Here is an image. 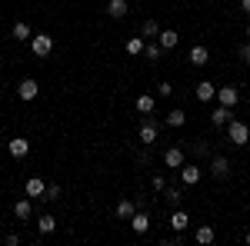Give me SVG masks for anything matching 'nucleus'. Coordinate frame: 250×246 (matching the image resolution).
Wrapping results in <instances>:
<instances>
[{
  "mask_svg": "<svg viewBox=\"0 0 250 246\" xmlns=\"http://www.w3.org/2000/svg\"><path fill=\"white\" fill-rule=\"evenodd\" d=\"M224 130H227V140H230L233 147H247V143H250V123H247V120L233 116Z\"/></svg>",
  "mask_w": 250,
  "mask_h": 246,
  "instance_id": "1",
  "label": "nucleus"
},
{
  "mask_svg": "<svg viewBox=\"0 0 250 246\" xmlns=\"http://www.w3.org/2000/svg\"><path fill=\"white\" fill-rule=\"evenodd\" d=\"M137 136H140V143H144V147H154L157 136H160V123H157L154 116H144V120H140V127H137Z\"/></svg>",
  "mask_w": 250,
  "mask_h": 246,
  "instance_id": "2",
  "label": "nucleus"
},
{
  "mask_svg": "<svg viewBox=\"0 0 250 246\" xmlns=\"http://www.w3.org/2000/svg\"><path fill=\"white\" fill-rule=\"evenodd\" d=\"M30 54L34 57H50L54 54V37L50 34H34L30 37Z\"/></svg>",
  "mask_w": 250,
  "mask_h": 246,
  "instance_id": "3",
  "label": "nucleus"
},
{
  "mask_svg": "<svg viewBox=\"0 0 250 246\" xmlns=\"http://www.w3.org/2000/svg\"><path fill=\"white\" fill-rule=\"evenodd\" d=\"M210 176L213 180H227V176H230V160L220 156V153H213L210 156Z\"/></svg>",
  "mask_w": 250,
  "mask_h": 246,
  "instance_id": "4",
  "label": "nucleus"
},
{
  "mask_svg": "<svg viewBox=\"0 0 250 246\" xmlns=\"http://www.w3.org/2000/svg\"><path fill=\"white\" fill-rule=\"evenodd\" d=\"M200 180H204V170H200L197 163H184V167H180V183H184V187H197Z\"/></svg>",
  "mask_w": 250,
  "mask_h": 246,
  "instance_id": "5",
  "label": "nucleus"
},
{
  "mask_svg": "<svg viewBox=\"0 0 250 246\" xmlns=\"http://www.w3.org/2000/svg\"><path fill=\"white\" fill-rule=\"evenodd\" d=\"M37 80H34V76H23V80H20L17 83V96L20 100H23V103H30V100H37Z\"/></svg>",
  "mask_w": 250,
  "mask_h": 246,
  "instance_id": "6",
  "label": "nucleus"
},
{
  "mask_svg": "<svg viewBox=\"0 0 250 246\" xmlns=\"http://www.w3.org/2000/svg\"><path fill=\"white\" fill-rule=\"evenodd\" d=\"M230 120H233V107H217V110H210V127L213 130H224Z\"/></svg>",
  "mask_w": 250,
  "mask_h": 246,
  "instance_id": "7",
  "label": "nucleus"
},
{
  "mask_svg": "<svg viewBox=\"0 0 250 246\" xmlns=\"http://www.w3.org/2000/svg\"><path fill=\"white\" fill-rule=\"evenodd\" d=\"M217 103L220 107H237L240 103V90L237 87H217Z\"/></svg>",
  "mask_w": 250,
  "mask_h": 246,
  "instance_id": "8",
  "label": "nucleus"
},
{
  "mask_svg": "<svg viewBox=\"0 0 250 246\" xmlns=\"http://www.w3.org/2000/svg\"><path fill=\"white\" fill-rule=\"evenodd\" d=\"M164 167L167 170H180L184 167V147H167L164 150Z\"/></svg>",
  "mask_w": 250,
  "mask_h": 246,
  "instance_id": "9",
  "label": "nucleus"
},
{
  "mask_svg": "<svg viewBox=\"0 0 250 246\" xmlns=\"http://www.w3.org/2000/svg\"><path fill=\"white\" fill-rule=\"evenodd\" d=\"M187 60H190L193 67H207V63H210V50H207L204 43H193L190 54H187Z\"/></svg>",
  "mask_w": 250,
  "mask_h": 246,
  "instance_id": "10",
  "label": "nucleus"
},
{
  "mask_svg": "<svg viewBox=\"0 0 250 246\" xmlns=\"http://www.w3.org/2000/svg\"><path fill=\"white\" fill-rule=\"evenodd\" d=\"M14 216H17L20 223L34 220V196H27V200H17V203H14Z\"/></svg>",
  "mask_w": 250,
  "mask_h": 246,
  "instance_id": "11",
  "label": "nucleus"
},
{
  "mask_svg": "<svg viewBox=\"0 0 250 246\" xmlns=\"http://www.w3.org/2000/svg\"><path fill=\"white\" fill-rule=\"evenodd\" d=\"M7 150H10L14 160H23V156L30 153V140H27V136H14V140L7 143Z\"/></svg>",
  "mask_w": 250,
  "mask_h": 246,
  "instance_id": "12",
  "label": "nucleus"
},
{
  "mask_svg": "<svg viewBox=\"0 0 250 246\" xmlns=\"http://www.w3.org/2000/svg\"><path fill=\"white\" fill-rule=\"evenodd\" d=\"M134 107H137V114H140V116H150L157 110V96L154 94H140L134 100Z\"/></svg>",
  "mask_w": 250,
  "mask_h": 246,
  "instance_id": "13",
  "label": "nucleus"
},
{
  "mask_svg": "<svg viewBox=\"0 0 250 246\" xmlns=\"http://www.w3.org/2000/svg\"><path fill=\"white\" fill-rule=\"evenodd\" d=\"M104 10H107V17L124 20V17H127V10H130V3H127V0H107V7H104Z\"/></svg>",
  "mask_w": 250,
  "mask_h": 246,
  "instance_id": "14",
  "label": "nucleus"
},
{
  "mask_svg": "<svg viewBox=\"0 0 250 246\" xmlns=\"http://www.w3.org/2000/svg\"><path fill=\"white\" fill-rule=\"evenodd\" d=\"M54 229H57V216H54V213H40L37 216V233L40 236H50Z\"/></svg>",
  "mask_w": 250,
  "mask_h": 246,
  "instance_id": "15",
  "label": "nucleus"
},
{
  "mask_svg": "<svg viewBox=\"0 0 250 246\" xmlns=\"http://www.w3.org/2000/svg\"><path fill=\"white\" fill-rule=\"evenodd\" d=\"M193 240H197L200 246H210L213 240H217V229H213L210 223H200V227H197V233H193Z\"/></svg>",
  "mask_w": 250,
  "mask_h": 246,
  "instance_id": "16",
  "label": "nucleus"
},
{
  "mask_svg": "<svg viewBox=\"0 0 250 246\" xmlns=\"http://www.w3.org/2000/svg\"><path fill=\"white\" fill-rule=\"evenodd\" d=\"M23 189H27V196H34V200H43V193H47V183H43L40 176H30V180L23 183Z\"/></svg>",
  "mask_w": 250,
  "mask_h": 246,
  "instance_id": "17",
  "label": "nucleus"
},
{
  "mask_svg": "<svg viewBox=\"0 0 250 246\" xmlns=\"http://www.w3.org/2000/svg\"><path fill=\"white\" fill-rule=\"evenodd\" d=\"M130 229H134V233H140V236H144V233H147V229H150V216H147V213H144V209H137L134 216H130Z\"/></svg>",
  "mask_w": 250,
  "mask_h": 246,
  "instance_id": "18",
  "label": "nucleus"
},
{
  "mask_svg": "<svg viewBox=\"0 0 250 246\" xmlns=\"http://www.w3.org/2000/svg\"><path fill=\"white\" fill-rule=\"evenodd\" d=\"M10 37H14V40H20V43H23V40L30 43L34 30H30V23H27V20H17V23H14V30H10Z\"/></svg>",
  "mask_w": 250,
  "mask_h": 246,
  "instance_id": "19",
  "label": "nucleus"
},
{
  "mask_svg": "<svg viewBox=\"0 0 250 246\" xmlns=\"http://www.w3.org/2000/svg\"><path fill=\"white\" fill-rule=\"evenodd\" d=\"M187 227H190V216H187L184 209H177V207H173V213H170V229H177V233H184Z\"/></svg>",
  "mask_w": 250,
  "mask_h": 246,
  "instance_id": "20",
  "label": "nucleus"
},
{
  "mask_svg": "<svg viewBox=\"0 0 250 246\" xmlns=\"http://www.w3.org/2000/svg\"><path fill=\"white\" fill-rule=\"evenodd\" d=\"M157 43H160L164 50H173V47L180 43V34H177V30H160V34H157Z\"/></svg>",
  "mask_w": 250,
  "mask_h": 246,
  "instance_id": "21",
  "label": "nucleus"
},
{
  "mask_svg": "<svg viewBox=\"0 0 250 246\" xmlns=\"http://www.w3.org/2000/svg\"><path fill=\"white\" fill-rule=\"evenodd\" d=\"M134 213H137L134 200H120V203H117V220H127V223H130V216H134Z\"/></svg>",
  "mask_w": 250,
  "mask_h": 246,
  "instance_id": "22",
  "label": "nucleus"
},
{
  "mask_svg": "<svg viewBox=\"0 0 250 246\" xmlns=\"http://www.w3.org/2000/svg\"><path fill=\"white\" fill-rule=\"evenodd\" d=\"M190 150H193V156H204V160L213 156V147L207 143V140H190Z\"/></svg>",
  "mask_w": 250,
  "mask_h": 246,
  "instance_id": "23",
  "label": "nucleus"
},
{
  "mask_svg": "<svg viewBox=\"0 0 250 246\" xmlns=\"http://www.w3.org/2000/svg\"><path fill=\"white\" fill-rule=\"evenodd\" d=\"M217 96V87H213L210 80H200L197 83V100H213Z\"/></svg>",
  "mask_w": 250,
  "mask_h": 246,
  "instance_id": "24",
  "label": "nucleus"
},
{
  "mask_svg": "<svg viewBox=\"0 0 250 246\" xmlns=\"http://www.w3.org/2000/svg\"><path fill=\"white\" fill-rule=\"evenodd\" d=\"M164 123H167V127H184V123H187V114L177 107V110H170V114H167V120H164Z\"/></svg>",
  "mask_w": 250,
  "mask_h": 246,
  "instance_id": "25",
  "label": "nucleus"
},
{
  "mask_svg": "<svg viewBox=\"0 0 250 246\" xmlns=\"http://www.w3.org/2000/svg\"><path fill=\"white\" fill-rule=\"evenodd\" d=\"M157 34H160V23H157V20H144V27H140V37L150 40V37H157Z\"/></svg>",
  "mask_w": 250,
  "mask_h": 246,
  "instance_id": "26",
  "label": "nucleus"
},
{
  "mask_svg": "<svg viewBox=\"0 0 250 246\" xmlns=\"http://www.w3.org/2000/svg\"><path fill=\"white\" fill-rule=\"evenodd\" d=\"M144 47H147V40H144V37H130V40H127V54H130V57L144 54Z\"/></svg>",
  "mask_w": 250,
  "mask_h": 246,
  "instance_id": "27",
  "label": "nucleus"
},
{
  "mask_svg": "<svg viewBox=\"0 0 250 246\" xmlns=\"http://www.w3.org/2000/svg\"><path fill=\"white\" fill-rule=\"evenodd\" d=\"M144 57L150 60V63H157V60L164 57V47H160V43H147V47H144Z\"/></svg>",
  "mask_w": 250,
  "mask_h": 246,
  "instance_id": "28",
  "label": "nucleus"
},
{
  "mask_svg": "<svg viewBox=\"0 0 250 246\" xmlns=\"http://www.w3.org/2000/svg\"><path fill=\"white\" fill-rule=\"evenodd\" d=\"M60 183H47V193H43V203H54V200H60Z\"/></svg>",
  "mask_w": 250,
  "mask_h": 246,
  "instance_id": "29",
  "label": "nucleus"
},
{
  "mask_svg": "<svg viewBox=\"0 0 250 246\" xmlns=\"http://www.w3.org/2000/svg\"><path fill=\"white\" fill-rule=\"evenodd\" d=\"M164 196H167L170 207H180V200H184V193H180L177 187H167V189H164Z\"/></svg>",
  "mask_w": 250,
  "mask_h": 246,
  "instance_id": "30",
  "label": "nucleus"
},
{
  "mask_svg": "<svg viewBox=\"0 0 250 246\" xmlns=\"http://www.w3.org/2000/svg\"><path fill=\"white\" fill-rule=\"evenodd\" d=\"M137 163H140V167H150V163H154V153H150V147L137 150Z\"/></svg>",
  "mask_w": 250,
  "mask_h": 246,
  "instance_id": "31",
  "label": "nucleus"
},
{
  "mask_svg": "<svg viewBox=\"0 0 250 246\" xmlns=\"http://www.w3.org/2000/svg\"><path fill=\"white\" fill-rule=\"evenodd\" d=\"M150 187H154L157 193H164V189H167V176H164V173H154V180H150Z\"/></svg>",
  "mask_w": 250,
  "mask_h": 246,
  "instance_id": "32",
  "label": "nucleus"
},
{
  "mask_svg": "<svg viewBox=\"0 0 250 246\" xmlns=\"http://www.w3.org/2000/svg\"><path fill=\"white\" fill-rule=\"evenodd\" d=\"M173 94V83L170 80H160V83H157V96H170Z\"/></svg>",
  "mask_w": 250,
  "mask_h": 246,
  "instance_id": "33",
  "label": "nucleus"
},
{
  "mask_svg": "<svg viewBox=\"0 0 250 246\" xmlns=\"http://www.w3.org/2000/svg\"><path fill=\"white\" fill-rule=\"evenodd\" d=\"M237 57H240V63H247V67H250V40H247V43H240Z\"/></svg>",
  "mask_w": 250,
  "mask_h": 246,
  "instance_id": "34",
  "label": "nucleus"
},
{
  "mask_svg": "<svg viewBox=\"0 0 250 246\" xmlns=\"http://www.w3.org/2000/svg\"><path fill=\"white\" fill-rule=\"evenodd\" d=\"M3 243H7V246H17L20 243V233H7V236H3Z\"/></svg>",
  "mask_w": 250,
  "mask_h": 246,
  "instance_id": "35",
  "label": "nucleus"
},
{
  "mask_svg": "<svg viewBox=\"0 0 250 246\" xmlns=\"http://www.w3.org/2000/svg\"><path fill=\"white\" fill-rule=\"evenodd\" d=\"M240 10H247V14H250V0H240Z\"/></svg>",
  "mask_w": 250,
  "mask_h": 246,
  "instance_id": "36",
  "label": "nucleus"
},
{
  "mask_svg": "<svg viewBox=\"0 0 250 246\" xmlns=\"http://www.w3.org/2000/svg\"><path fill=\"white\" fill-rule=\"evenodd\" d=\"M244 243H247V246H250V229H247V233H244Z\"/></svg>",
  "mask_w": 250,
  "mask_h": 246,
  "instance_id": "37",
  "label": "nucleus"
},
{
  "mask_svg": "<svg viewBox=\"0 0 250 246\" xmlns=\"http://www.w3.org/2000/svg\"><path fill=\"white\" fill-rule=\"evenodd\" d=\"M3 143H7V140H3V133H0V147H3Z\"/></svg>",
  "mask_w": 250,
  "mask_h": 246,
  "instance_id": "38",
  "label": "nucleus"
},
{
  "mask_svg": "<svg viewBox=\"0 0 250 246\" xmlns=\"http://www.w3.org/2000/svg\"><path fill=\"white\" fill-rule=\"evenodd\" d=\"M247 37H250V23H247Z\"/></svg>",
  "mask_w": 250,
  "mask_h": 246,
  "instance_id": "39",
  "label": "nucleus"
},
{
  "mask_svg": "<svg viewBox=\"0 0 250 246\" xmlns=\"http://www.w3.org/2000/svg\"><path fill=\"white\" fill-rule=\"evenodd\" d=\"M0 70H3V60H0Z\"/></svg>",
  "mask_w": 250,
  "mask_h": 246,
  "instance_id": "40",
  "label": "nucleus"
}]
</instances>
